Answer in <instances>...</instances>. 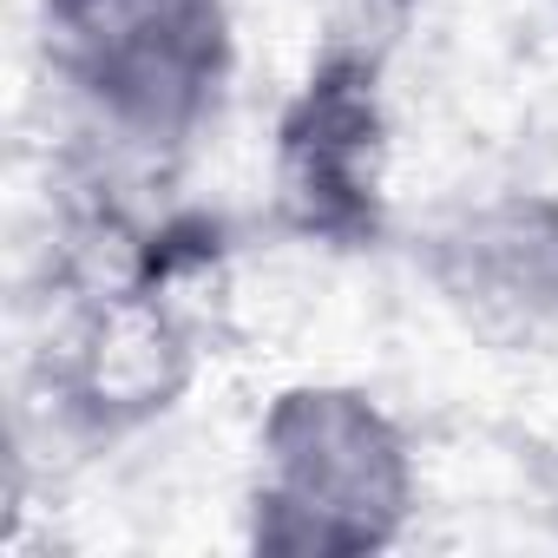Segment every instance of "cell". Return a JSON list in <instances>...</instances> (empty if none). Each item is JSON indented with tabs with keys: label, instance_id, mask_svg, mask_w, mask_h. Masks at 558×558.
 Segmentation results:
<instances>
[{
	"label": "cell",
	"instance_id": "3957f363",
	"mask_svg": "<svg viewBox=\"0 0 558 558\" xmlns=\"http://www.w3.org/2000/svg\"><path fill=\"white\" fill-rule=\"evenodd\" d=\"M388 40L329 27L269 132L276 223L316 250H375L388 236Z\"/></svg>",
	"mask_w": 558,
	"mask_h": 558
},
{
	"label": "cell",
	"instance_id": "277c9868",
	"mask_svg": "<svg viewBox=\"0 0 558 558\" xmlns=\"http://www.w3.org/2000/svg\"><path fill=\"white\" fill-rule=\"evenodd\" d=\"M204 368L197 316L178 290H73L34 362V401L80 447H112L165 421Z\"/></svg>",
	"mask_w": 558,
	"mask_h": 558
},
{
	"label": "cell",
	"instance_id": "5b68a950",
	"mask_svg": "<svg viewBox=\"0 0 558 558\" xmlns=\"http://www.w3.org/2000/svg\"><path fill=\"white\" fill-rule=\"evenodd\" d=\"M414 276L493 355L558 349V191L493 184L414 230Z\"/></svg>",
	"mask_w": 558,
	"mask_h": 558
},
{
	"label": "cell",
	"instance_id": "6da1fadb",
	"mask_svg": "<svg viewBox=\"0 0 558 558\" xmlns=\"http://www.w3.org/2000/svg\"><path fill=\"white\" fill-rule=\"evenodd\" d=\"M34 34L86 138L151 165L184 158L236 80L230 0H34Z\"/></svg>",
	"mask_w": 558,
	"mask_h": 558
},
{
	"label": "cell",
	"instance_id": "7a4b0ae2",
	"mask_svg": "<svg viewBox=\"0 0 558 558\" xmlns=\"http://www.w3.org/2000/svg\"><path fill=\"white\" fill-rule=\"evenodd\" d=\"M421 506L408 427L349 381H296L256 421L250 545L276 558H368L388 551Z\"/></svg>",
	"mask_w": 558,
	"mask_h": 558
}]
</instances>
